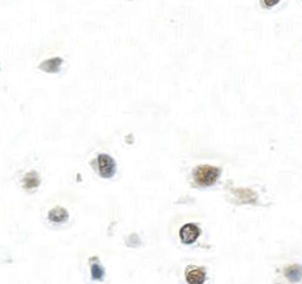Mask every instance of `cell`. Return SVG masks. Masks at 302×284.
<instances>
[{"label":"cell","instance_id":"obj_7","mask_svg":"<svg viewBox=\"0 0 302 284\" xmlns=\"http://www.w3.org/2000/svg\"><path fill=\"white\" fill-rule=\"evenodd\" d=\"M67 212L66 209L58 207V208H54L52 211H50L48 213V218L51 220L52 222H56V223H60V222H64L67 220Z\"/></svg>","mask_w":302,"mask_h":284},{"label":"cell","instance_id":"obj_3","mask_svg":"<svg viewBox=\"0 0 302 284\" xmlns=\"http://www.w3.org/2000/svg\"><path fill=\"white\" fill-rule=\"evenodd\" d=\"M200 228L196 224L188 223L181 227L179 236H181V240L184 243H192L197 240L198 236H200Z\"/></svg>","mask_w":302,"mask_h":284},{"label":"cell","instance_id":"obj_2","mask_svg":"<svg viewBox=\"0 0 302 284\" xmlns=\"http://www.w3.org/2000/svg\"><path fill=\"white\" fill-rule=\"evenodd\" d=\"M98 170L102 178H112L116 173V164L108 155L102 154L98 156Z\"/></svg>","mask_w":302,"mask_h":284},{"label":"cell","instance_id":"obj_10","mask_svg":"<svg viewBox=\"0 0 302 284\" xmlns=\"http://www.w3.org/2000/svg\"><path fill=\"white\" fill-rule=\"evenodd\" d=\"M263 3L267 8H272V6L277 5V4L280 3V0H263Z\"/></svg>","mask_w":302,"mask_h":284},{"label":"cell","instance_id":"obj_5","mask_svg":"<svg viewBox=\"0 0 302 284\" xmlns=\"http://www.w3.org/2000/svg\"><path fill=\"white\" fill-rule=\"evenodd\" d=\"M284 275L289 282L292 283H297L302 279V265L295 264V265H289L284 270Z\"/></svg>","mask_w":302,"mask_h":284},{"label":"cell","instance_id":"obj_6","mask_svg":"<svg viewBox=\"0 0 302 284\" xmlns=\"http://www.w3.org/2000/svg\"><path fill=\"white\" fill-rule=\"evenodd\" d=\"M62 65V59L60 57H55V59H50L47 61H43V62L40 65V69L43 70V71H47V73H58L60 70V66Z\"/></svg>","mask_w":302,"mask_h":284},{"label":"cell","instance_id":"obj_8","mask_svg":"<svg viewBox=\"0 0 302 284\" xmlns=\"http://www.w3.org/2000/svg\"><path fill=\"white\" fill-rule=\"evenodd\" d=\"M90 269H92L93 279H96V281H102L103 277H104V269H103L102 265L99 264L98 260H96V258H93L92 263H90Z\"/></svg>","mask_w":302,"mask_h":284},{"label":"cell","instance_id":"obj_4","mask_svg":"<svg viewBox=\"0 0 302 284\" xmlns=\"http://www.w3.org/2000/svg\"><path fill=\"white\" fill-rule=\"evenodd\" d=\"M185 278L189 284H203V282L206 281V273L202 268L191 266L185 272Z\"/></svg>","mask_w":302,"mask_h":284},{"label":"cell","instance_id":"obj_9","mask_svg":"<svg viewBox=\"0 0 302 284\" xmlns=\"http://www.w3.org/2000/svg\"><path fill=\"white\" fill-rule=\"evenodd\" d=\"M39 183H40L39 174L35 173V171H32V173H28L26 175V178H24V186H26V188H28V189L36 188V186L39 185Z\"/></svg>","mask_w":302,"mask_h":284},{"label":"cell","instance_id":"obj_1","mask_svg":"<svg viewBox=\"0 0 302 284\" xmlns=\"http://www.w3.org/2000/svg\"><path fill=\"white\" fill-rule=\"evenodd\" d=\"M196 183L202 186L212 185L220 177V169L210 165H201L193 173Z\"/></svg>","mask_w":302,"mask_h":284}]
</instances>
